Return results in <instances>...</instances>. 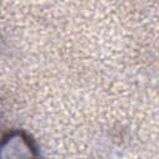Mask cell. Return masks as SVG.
Returning <instances> with one entry per match:
<instances>
[{"mask_svg": "<svg viewBox=\"0 0 159 159\" xmlns=\"http://www.w3.org/2000/svg\"><path fill=\"white\" fill-rule=\"evenodd\" d=\"M4 148L10 149L9 159H37L36 147L32 140L21 132H11L4 138Z\"/></svg>", "mask_w": 159, "mask_h": 159, "instance_id": "1", "label": "cell"}]
</instances>
